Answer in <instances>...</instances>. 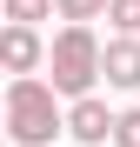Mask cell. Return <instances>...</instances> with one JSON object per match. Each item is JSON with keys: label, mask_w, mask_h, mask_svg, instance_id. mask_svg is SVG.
Wrapping results in <instances>:
<instances>
[{"label": "cell", "mask_w": 140, "mask_h": 147, "mask_svg": "<svg viewBox=\"0 0 140 147\" xmlns=\"http://www.w3.org/2000/svg\"><path fill=\"white\" fill-rule=\"evenodd\" d=\"M7 134L20 147H54V134H67V114H60V94L54 80H13L7 87Z\"/></svg>", "instance_id": "cell-1"}, {"label": "cell", "mask_w": 140, "mask_h": 147, "mask_svg": "<svg viewBox=\"0 0 140 147\" xmlns=\"http://www.w3.org/2000/svg\"><path fill=\"white\" fill-rule=\"evenodd\" d=\"M100 60H107V47L93 40V27H60V34H54V47H47L54 94H60V100H87L93 80H100Z\"/></svg>", "instance_id": "cell-2"}, {"label": "cell", "mask_w": 140, "mask_h": 147, "mask_svg": "<svg viewBox=\"0 0 140 147\" xmlns=\"http://www.w3.org/2000/svg\"><path fill=\"white\" fill-rule=\"evenodd\" d=\"M113 127H120V114H107V100H93V94L67 107V134H74L80 147H107V140H113Z\"/></svg>", "instance_id": "cell-3"}, {"label": "cell", "mask_w": 140, "mask_h": 147, "mask_svg": "<svg viewBox=\"0 0 140 147\" xmlns=\"http://www.w3.org/2000/svg\"><path fill=\"white\" fill-rule=\"evenodd\" d=\"M0 60H7L13 80H27V74L47 67V40H40L33 27H7V34H0Z\"/></svg>", "instance_id": "cell-4"}, {"label": "cell", "mask_w": 140, "mask_h": 147, "mask_svg": "<svg viewBox=\"0 0 140 147\" xmlns=\"http://www.w3.org/2000/svg\"><path fill=\"white\" fill-rule=\"evenodd\" d=\"M100 80H107V87H120V94H133V87H140V40H133V34H113V40H107Z\"/></svg>", "instance_id": "cell-5"}, {"label": "cell", "mask_w": 140, "mask_h": 147, "mask_svg": "<svg viewBox=\"0 0 140 147\" xmlns=\"http://www.w3.org/2000/svg\"><path fill=\"white\" fill-rule=\"evenodd\" d=\"M54 7H60V20H67V27H87V20H107V7H113V0H54Z\"/></svg>", "instance_id": "cell-6"}, {"label": "cell", "mask_w": 140, "mask_h": 147, "mask_svg": "<svg viewBox=\"0 0 140 147\" xmlns=\"http://www.w3.org/2000/svg\"><path fill=\"white\" fill-rule=\"evenodd\" d=\"M0 13H7V27H33V20H47V13H60V7H54V0H7Z\"/></svg>", "instance_id": "cell-7"}, {"label": "cell", "mask_w": 140, "mask_h": 147, "mask_svg": "<svg viewBox=\"0 0 140 147\" xmlns=\"http://www.w3.org/2000/svg\"><path fill=\"white\" fill-rule=\"evenodd\" d=\"M107 20H113V34H133V40H140V0H113Z\"/></svg>", "instance_id": "cell-8"}, {"label": "cell", "mask_w": 140, "mask_h": 147, "mask_svg": "<svg viewBox=\"0 0 140 147\" xmlns=\"http://www.w3.org/2000/svg\"><path fill=\"white\" fill-rule=\"evenodd\" d=\"M113 140H120V147H140V107H127V114H120V127H113Z\"/></svg>", "instance_id": "cell-9"}]
</instances>
